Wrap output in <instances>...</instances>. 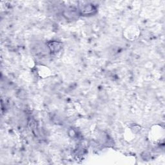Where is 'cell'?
Listing matches in <instances>:
<instances>
[{
    "label": "cell",
    "mask_w": 165,
    "mask_h": 165,
    "mask_svg": "<svg viewBox=\"0 0 165 165\" xmlns=\"http://www.w3.org/2000/svg\"><path fill=\"white\" fill-rule=\"evenodd\" d=\"M81 11V14L83 15H90L94 13V11H95V9L92 5H87L83 7L82 10Z\"/></svg>",
    "instance_id": "obj_1"
},
{
    "label": "cell",
    "mask_w": 165,
    "mask_h": 165,
    "mask_svg": "<svg viewBox=\"0 0 165 165\" xmlns=\"http://www.w3.org/2000/svg\"><path fill=\"white\" fill-rule=\"evenodd\" d=\"M48 47L51 52H56L57 51H59L61 48V44L56 41L51 42V43L48 44Z\"/></svg>",
    "instance_id": "obj_2"
}]
</instances>
